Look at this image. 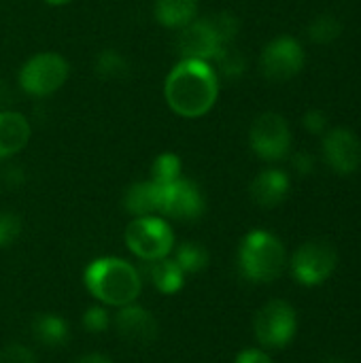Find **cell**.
Returning <instances> with one entry per match:
<instances>
[{"instance_id": "15", "label": "cell", "mask_w": 361, "mask_h": 363, "mask_svg": "<svg viewBox=\"0 0 361 363\" xmlns=\"http://www.w3.org/2000/svg\"><path fill=\"white\" fill-rule=\"evenodd\" d=\"M32 128L17 111H0V162L15 157L26 149Z\"/></svg>"}, {"instance_id": "1", "label": "cell", "mask_w": 361, "mask_h": 363, "mask_svg": "<svg viewBox=\"0 0 361 363\" xmlns=\"http://www.w3.org/2000/svg\"><path fill=\"white\" fill-rule=\"evenodd\" d=\"M219 96V77L213 64L202 60H181L164 81L168 108L185 119L206 115Z\"/></svg>"}, {"instance_id": "25", "label": "cell", "mask_w": 361, "mask_h": 363, "mask_svg": "<svg viewBox=\"0 0 361 363\" xmlns=\"http://www.w3.org/2000/svg\"><path fill=\"white\" fill-rule=\"evenodd\" d=\"M81 325H83V330H87L89 334H102V332H106V330L113 325V315L109 313L106 306L94 304V306H89V308L83 313Z\"/></svg>"}, {"instance_id": "4", "label": "cell", "mask_w": 361, "mask_h": 363, "mask_svg": "<svg viewBox=\"0 0 361 363\" xmlns=\"http://www.w3.org/2000/svg\"><path fill=\"white\" fill-rule=\"evenodd\" d=\"M123 240L128 251L143 262L164 259L172 255L177 247L170 223L160 215L132 217V221L123 232Z\"/></svg>"}, {"instance_id": "27", "label": "cell", "mask_w": 361, "mask_h": 363, "mask_svg": "<svg viewBox=\"0 0 361 363\" xmlns=\"http://www.w3.org/2000/svg\"><path fill=\"white\" fill-rule=\"evenodd\" d=\"M21 234V219L11 213V211H2L0 213V249L11 247Z\"/></svg>"}, {"instance_id": "34", "label": "cell", "mask_w": 361, "mask_h": 363, "mask_svg": "<svg viewBox=\"0 0 361 363\" xmlns=\"http://www.w3.org/2000/svg\"><path fill=\"white\" fill-rule=\"evenodd\" d=\"M11 96H9V89H6V83H2L0 81V102H4V100H9Z\"/></svg>"}, {"instance_id": "8", "label": "cell", "mask_w": 361, "mask_h": 363, "mask_svg": "<svg viewBox=\"0 0 361 363\" xmlns=\"http://www.w3.org/2000/svg\"><path fill=\"white\" fill-rule=\"evenodd\" d=\"M249 143L257 157L266 162H279L291 149V130L283 115L264 113L253 121Z\"/></svg>"}, {"instance_id": "2", "label": "cell", "mask_w": 361, "mask_h": 363, "mask_svg": "<svg viewBox=\"0 0 361 363\" xmlns=\"http://www.w3.org/2000/svg\"><path fill=\"white\" fill-rule=\"evenodd\" d=\"M83 285L98 304L106 308H121L138 300L143 291V277L128 259L106 255L87 264L83 270Z\"/></svg>"}, {"instance_id": "29", "label": "cell", "mask_w": 361, "mask_h": 363, "mask_svg": "<svg viewBox=\"0 0 361 363\" xmlns=\"http://www.w3.org/2000/svg\"><path fill=\"white\" fill-rule=\"evenodd\" d=\"M304 128L311 132V134H326L328 132V117L323 111H317V108H311L304 113V119H302Z\"/></svg>"}, {"instance_id": "20", "label": "cell", "mask_w": 361, "mask_h": 363, "mask_svg": "<svg viewBox=\"0 0 361 363\" xmlns=\"http://www.w3.org/2000/svg\"><path fill=\"white\" fill-rule=\"evenodd\" d=\"M172 253V259L185 274H198L209 266V251L200 242H183L174 247Z\"/></svg>"}, {"instance_id": "3", "label": "cell", "mask_w": 361, "mask_h": 363, "mask_svg": "<svg viewBox=\"0 0 361 363\" xmlns=\"http://www.w3.org/2000/svg\"><path fill=\"white\" fill-rule=\"evenodd\" d=\"M287 249L279 236L268 230H251L238 247V270L243 279L255 285H268L287 270Z\"/></svg>"}, {"instance_id": "24", "label": "cell", "mask_w": 361, "mask_h": 363, "mask_svg": "<svg viewBox=\"0 0 361 363\" xmlns=\"http://www.w3.org/2000/svg\"><path fill=\"white\" fill-rule=\"evenodd\" d=\"M343 34V23L334 15H319L309 26V38L319 45L334 43Z\"/></svg>"}, {"instance_id": "13", "label": "cell", "mask_w": 361, "mask_h": 363, "mask_svg": "<svg viewBox=\"0 0 361 363\" xmlns=\"http://www.w3.org/2000/svg\"><path fill=\"white\" fill-rule=\"evenodd\" d=\"M115 332L126 338L128 342L134 345H149L157 338V319L153 317L151 311H147L140 304H128L117 308L113 315V325Z\"/></svg>"}, {"instance_id": "26", "label": "cell", "mask_w": 361, "mask_h": 363, "mask_svg": "<svg viewBox=\"0 0 361 363\" xmlns=\"http://www.w3.org/2000/svg\"><path fill=\"white\" fill-rule=\"evenodd\" d=\"M209 19H211V23H213L217 36L221 38V43H223V45H232L234 38H236V34H238V30H240L238 17H236L234 13L223 11V13H217V15H213V17H209Z\"/></svg>"}, {"instance_id": "36", "label": "cell", "mask_w": 361, "mask_h": 363, "mask_svg": "<svg viewBox=\"0 0 361 363\" xmlns=\"http://www.w3.org/2000/svg\"><path fill=\"white\" fill-rule=\"evenodd\" d=\"M0 187H2V181H0Z\"/></svg>"}, {"instance_id": "7", "label": "cell", "mask_w": 361, "mask_h": 363, "mask_svg": "<svg viewBox=\"0 0 361 363\" xmlns=\"http://www.w3.org/2000/svg\"><path fill=\"white\" fill-rule=\"evenodd\" d=\"M68 74H70V66L60 53L43 51L26 60L17 81L23 94L32 98H47L64 87Z\"/></svg>"}, {"instance_id": "31", "label": "cell", "mask_w": 361, "mask_h": 363, "mask_svg": "<svg viewBox=\"0 0 361 363\" xmlns=\"http://www.w3.org/2000/svg\"><path fill=\"white\" fill-rule=\"evenodd\" d=\"M294 168H296L300 174H311L313 168H315V157H313L311 153H306V151H300V153H296V157H294Z\"/></svg>"}, {"instance_id": "10", "label": "cell", "mask_w": 361, "mask_h": 363, "mask_svg": "<svg viewBox=\"0 0 361 363\" xmlns=\"http://www.w3.org/2000/svg\"><path fill=\"white\" fill-rule=\"evenodd\" d=\"M302 66H304V49L291 36H279L270 40L260 55L262 74L274 83L294 79L302 70Z\"/></svg>"}, {"instance_id": "16", "label": "cell", "mask_w": 361, "mask_h": 363, "mask_svg": "<svg viewBox=\"0 0 361 363\" xmlns=\"http://www.w3.org/2000/svg\"><path fill=\"white\" fill-rule=\"evenodd\" d=\"M198 0H155L153 15L155 21L168 30H181L198 19Z\"/></svg>"}, {"instance_id": "14", "label": "cell", "mask_w": 361, "mask_h": 363, "mask_svg": "<svg viewBox=\"0 0 361 363\" xmlns=\"http://www.w3.org/2000/svg\"><path fill=\"white\" fill-rule=\"evenodd\" d=\"M289 187H291V183H289L287 172H283L279 168H268V170H262L251 181L249 191L257 206L274 208L285 202V198L289 196Z\"/></svg>"}, {"instance_id": "33", "label": "cell", "mask_w": 361, "mask_h": 363, "mask_svg": "<svg viewBox=\"0 0 361 363\" xmlns=\"http://www.w3.org/2000/svg\"><path fill=\"white\" fill-rule=\"evenodd\" d=\"M74 363H113L106 355H100V353H87V355H81Z\"/></svg>"}, {"instance_id": "17", "label": "cell", "mask_w": 361, "mask_h": 363, "mask_svg": "<svg viewBox=\"0 0 361 363\" xmlns=\"http://www.w3.org/2000/svg\"><path fill=\"white\" fill-rule=\"evenodd\" d=\"M147 277L151 281V285L164 294V296H174L183 289L185 285V272L179 268V264L168 255L164 259H155V262H147Z\"/></svg>"}, {"instance_id": "5", "label": "cell", "mask_w": 361, "mask_h": 363, "mask_svg": "<svg viewBox=\"0 0 361 363\" xmlns=\"http://www.w3.org/2000/svg\"><path fill=\"white\" fill-rule=\"evenodd\" d=\"M253 334L262 349L283 351L298 334V313L287 300L266 302L253 319Z\"/></svg>"}, {"instance_id": "6", "label": "cell", "mask_w": 361, "mask_h": 363, "mask_svg": "<svg viewBox=\"0 0 361 363\" xmlns=\"http://www.w3.org/2000/svg\"><path fill=\"white\" fill-rule=\"evenodd\" d=\"M294 281L302 287H321L338 268V253L326 240H309L300 245L287 264Z\"/></svg>"}, {"instance_id": "23", "label": "cell", "mask_w": 361, "mask_h": 363, "mask_svg": "<svg viewBox=\"0 0 361 363\" xmlns=\"http://www.w3.org/2000/svg\"><path fill=\"white\" fill-rule=\"evenodd\" d=\"M181 157L177 153H162L151 164V181L157 185H168L177 179H181Z\"/></svg>"}, {"instance_id": "12", "label": "cell", "mask_w": 361, "mask_h": 363, "mask_svg": "<svg viewBox=\"0 0 361 363\" xmlns=\"http://www.w3.org/2000/svg\"><path fill=\"white\" fill-rule=\"evenodd\" d=\"M323 157L338 174H353L361 166V143L347 128L328 130L323 136Z\"/></svg>"}, {"instance_id": "32", "label": "cell", "mask_w": 361, "mask_h": 363, "mask_svg": "<svg viewBox=\"0 0 361 363\" xmlns=\"http://www.w3.org/2000/svg\"><path fill=\"white\" fill-rule=\"evenodd\" d=\"M4 181H6L9 185H13V187L21 185V183H23V172H21V168H9V170L4 172Z\"/></svg>"}, {"instance_id": "30", "label": "cell", "mask_w": 361, "mask_h": 363, "mask_svg": "<svg viewBox=\"0 0 361 363\" xmlns=\"http://www.w3.org/2000/svg\"><path fill=\"white\" fill-rule=\"evenodd\" d=\"M234 363H272V357L262 347H249L234 357Z\"/></svg>"}, {"instance_id": "19", "label": "cell", "mask_w": 361, "mask_h": 363, "mask_svg": "<svg viewBox=\"0 0 361 363\" xmlns=\"http://www.w3.org/2000/svg\"><path fill=\"white\" fill-rule=\"evenodd\" d=\"M34 338L45 347H62L68 340V323L53 313H43L32 321Z\"/></svg>"}, {"instance_id": "11", "label": "cell", "mask_w": 361, "mask_h": 363, "mask_svg": "<svg viewBox=\"0 0 361 363\" xmlns=\"http://www.w3.org/2000/svg\"><path fill=\"white\" fill-rule=\"evenodd\" d=\"M221 47L223 43L217 36L211 19H194L189 26L181 28L177 36V51L181 60H202L211 64Z\"/></svg>"}, {"instance_id": "18", "label": "cell", "mask_w": 361, "mask_h": 363, "mask_svg": "<svg viewBox=\"0 0 361 363\" xmlns=\"http://www.w3.org/2000/svg\"><path fill=\"white\" fill-rule=\"evenodd\" d=\"M160 206V185L149 181H140L128 187L123 196V208L132 217H145V215H157Z\"/></svg>"}, {"instance_id": "28", "label": "cell", "mask_w": 361, "mask_h": 363, "mask_svg": "<svg viewBox=\"0 0 361 363\" xmlns=\"http://www.w3.org/2000/svg\"><path fill=\"white\" fill-rule=\"evenodd\" d=\"M0 363H36V355L30 347L11 342L0 351Z\"/></svg>"}, {"instance_id": "9", "label": "cell", "mask_w": 361, "mask_h": 363, "mask_svg": "<svg viewBox=\"0 0 361 363\" xmlns=\"http://www.w3.org/2000/svg\"><path fill=\"white\" fill-rule=\"evenodd\" d=\"M204 213V196L200 187L189 179H177L168 185H160L157 215L174 221H194Z\"/></svg>"}, {"instance_id": "22", "label": "cell", "mask_w": 361, "mask_h": 363, "mask_svg": "<svg viewBox=\"0 0 361 363\" xmlns=\"http://www.w3.org/2000/svg\"><path fill=\"white\" fill-rule=\"evenodd\" d=\"M211 64H215L213 68H215L217 77L223 74V77L230 79V81L238 79V77L245 72V57H243L240 51L234 49L232 45H223L221 51L213 57Z\"/></svg>"}, {"instance_id": "35", "label": "cell", "mask_w": 361, "mask_h": 363, "mask_svg": "<svg viewBox=\"0 0 361 363\" xmlns=\"http://www.w3.org/2000/svg\"><path fill=\"white\" fill-rule=\"evenodd\" d=\"M47 4H51V6H64V4H68L70 0H45Z\"/></svg>"}, {"instance_id": "21", "label": "cell", "mask_w": 361, "mask_h": 363, "mask_svg": "<svg viewBox=\"0 0 361 363\" xmlns=\"http://www.w3.org/2000/svg\"><path fill=\"white\" fill-rule=\"evenodd\" d=\"M94 70L100 79L104 81H113V79H123L130 70L128 60L115 51V49H104L98 53L96 62H94Z\"/></svg>"}]
</instances>
